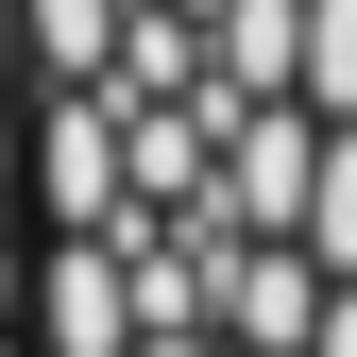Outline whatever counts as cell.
Returning <instances> with one entry per match:
<instances>
[{
	"label": "cell",
	"instance_id": "6da1fadb",
	"mask_svg": "<svg viewBox=\"0 0 357 357\" xmlns=\"http://www.w3.org/2000/svg\"><path fill=\"white\" fill-rule=\"evenodd\" d=\"M52 357H357V306H204V324H102Z\"/></svg>",
	"mask_w": 357,
	"mask_h": 357
}]
</instances>
